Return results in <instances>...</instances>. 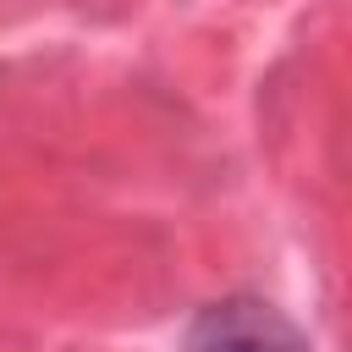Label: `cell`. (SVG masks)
<instances>
[{
  "mask_svg": "<svg viewBox=\"0 0 352 352\" xmlns=\"http://www.w3.org/2000/svg\"><path fill=\"white\" fill-rule=\"evenodd\" d=\"M187 352H308L302 336L258 297H226L209 302L192 330H187Z\"/></svg>",
  "mask_w": 352,
  "mask_h": 352,
  "instance_id": "obj_1",
  "label": "cell"
}]
</instances>
